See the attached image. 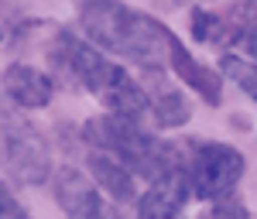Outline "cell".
Returning a JSON list of instances; mask_svg holds the SVG:
<instances>
[{
  "instance_id": "obj_1",
  "label": "cell",
  "mask_w": 257,
  "mask_h": 219,
  "mask_svg": "<svg viewBox=\"0 0 257 219\" xmlns=\"http://www.w3.org/2000/svg\"><path fill=\"white\" fill-rule=\"evenodd\" d=\"M79 28L99 52L131 62L141 72L165 69L168 62V28L120 0H86Z\"/></svg>"
},
{
  "instance_id": "obj_2",
  "label": "cell",
  "mask_w": 257,
  "mask_h": 219,
  "mask_svg": "<svg viewBox=\"0 0 257 219\" xmlns=\"http://www.w3.org/2000/svg\"><path fill=\"white\" fill-rule=\"evenodd\" d=\"M59 59L106 106V113H120V117L141 120V123L151 113L144 86L138 79H131L127 69L120 62H113L106 52H99L96 45L82 41L72 31H59Z\"/></svg>"
},
{
  "instance_id": "obj_3",
  "label": "cell",
  "mask_w": 257,
  "mask_h": 219,
  "mask_svg": "<svg viewBox=\"0 0 257 219\" xmlns=\"http://www.w3.org/2000/svg\"><path fill=\"white\" fill-rule=\"evenodd\" d=\"M82 134H86V144L93 151H103V154L117 158L134 178L141 175V178L151 181L168 164H175L182 158L172 144L158 140L141 120L120 117V113H103V117L86 120Z\"/></svg>"
},
{
  "instance_id": "obj_4",
  "label": "cell",
  "mask_w": 257,
  "mask_h": 219,
  "mask_svg": "<svg viewBox=\"0 0 257 219\" xmlns=\"http://www.w3.org/2000/svg\"><path fill=\"white\" fill-rule=\"evenodd\" d=\"M0 164L21 185H45L52 178V154L45 134L4 93H0Z\"/></svg>"
},
{
  "instance_id": "obj_5",
  "label": "cell",
  "mask_w": 257,
  "mask_h": 219,
  "mask_svg": "<svg viewBox=\"0 0 257 219\" xmlns=\"http://www.w3.org/2000/svg\"><path fill=\"white\" fill-rule=\"evenodd\" d=\"M182 161H185V178H189L192 195L206 202H219L233 195L243 178V168H247V161L237 147L219 144V140H196L189 147V158Z\"/></svg>"
},
{
  "instance_id": "obj_6",
  "label": "cell",
  "mask_w": 257,
  "mask_h": 219,
  "mask_svg": "<svg viewBox=\"0 0 257 219\" xmlns=\"http://www.w3.org/2000/svg\"><path fill=\"white\" fill-rule=\"evenodd\" d=\"M55 199L65 219H123L117 205L99 192L96 181L86 178L72 164L55 171Z\"/></svg>"
},
{
  "instance_id": "obj_7",
  "label": "cell",
  "mask_w": 257,
  "mask_h": 219,
  "mask_svg": "<svg viewBox=\"0 0 257 219\" xmlns=\"http://www.w3.org/2000/svg\"><path fill=\"white\" fill-rule=\"evenodd\" d=\"M189 178H185V161L178 158L168 164L161 175L148 181L144 195L138 199V219H182L185 205H189Z\"/></svg>"
},
{
  "instance_id": "obj_8",
  "label": "cell",
  "mask_w": 257,
  "mask_h": 219,
  "mask_svg": "<svg viewBox=\"0 0 257 219\" xmlns=\"http://www.w3.org/2000/svg\"><path fill=\"white\" fill-rule=\"evenodd\" d=\"M0 86H4V96L21 110H41L52 103V93H55L52 79L35 65H7L0 76Z\"/></svg>"
},
{
  "instance_id": "obj_9",
  "label": "cell",
  "mask_w": 257,
  "mask_h": 219,
  "mask_svg": "<svg viewBox=\"0 0 257 219\" xmlns=\"http://www.w3.org/2000/svg\"><path fill=\"white\" fill-rule=\"evenodd\" d=\"M168 62H172L178 79L185 82V86H192L209 106H219V103H223V82H219V76L209 65H202V62L192 59L189 48H182V41H178L172 31H168Z\"/></svg>"
},
{
  "instance_id": "obj_10",
  "label": "cell",
  "mask_w": 257,
  "mask_h": 219,
  "mask_svg": "<svg viewBox=\"0 0 257 219\" xmlns=\"http://www.w3.org/2000/svg\"><path fill=\"white\" fill-rule=\"evenodd\" d=\"M144 79L151 82V89H144V93H148L151 117H155V123H158L161 130H175V127H182L185 120L192 117V110H189V103L182 96V89H175L172 82L165 79V69L144 72Z\"/></svg>"
},
{
  "instance_id": "obj_11",
  "label": "cell",
  "mask_w": 257,
  "mask_h": 219,
  "mask_svg": "<svg viewBox=\"0 0 257 219\" xmlns=\"http://www.w3.org/2000/svg\"><path fill=\"white\" fill-rule=\"evenodd\" d=\"M86 164H89V175H93V181L99 185V192H106L113 202H131L134 199V192H138V188H134V175H131L117 158H110V154L89 147Z\"/></svg>"
},
{
  "instance_id": "obj_12",
  "label": "cell",
  "mask_w": 257,
  "mask_h": 219,
  "mask_svg": "<svg viewBox=\"0 0 257 219\" xmlns=\"http://www.w3.org/2000/svg\"><path fill=\"white\" fill-rule=\"evenodd\" d=\"M219 69H223L226 79H233L257 103V62H247V59H240V55H223L219 59Z\"/></svg>"
},
{
  "instance_id": "obj_13",
  "label": "cell",
  "mask_w": 257,
  "mask_h": 219,
  "mask_svg": "<svg viewBox=\"0 0 257 219\" xmlns=\"http://www.w3.org/2000/svg\"><path fill=\"white\" fill-rule=\"evenodd\" d=\"M223 35L226 31H223V18L219 14H209L206 7L192 11V38L196 41H219Z\"/></svg>"
},
{
  "instance_id": "obj_14",
  "label": "cell",
  "mask_w": 257,
  "mask_h": 219,
  "mask_svg": "<svg viewBox=\"0 0 257 219\" xmlns=\"http://www.w3.org/2000/svg\"><path fill=\"white\" fill-rule=\"evenodd\" d=\"M0 219H31V212L18 202V195L11 192V185L0 178Z\"/></svg>"
},
{
  "instance_id": "obj_15",
  "label": "cell",
  "mask_w": 257,
  "mask_h": 219,
  "mask_svg": "<svg viewBox=\"0 0 257 219\" xmlns=\"http://www.w3.org/2000/svg\"><path fill=\"white\" fill-rule=\"evenodd\" d=\"M202 219H247V209H243V202H240V199L226 195V199L213 202V209H209Z\"/></svg>"
},
{
  "instance_id": "obj_16",
  "label": "cell",
  "mask_w": 257,
  "mask_h": 219,
  "mask_svg": "<svg viewBox=\"0 0 257 219\" xmlns=\"http://www.w3.org/2000/svg\"><path fill=\"white\" fill-rule=\"evenodd\" d=\"M240 45H243V52H247V55H254V62H257V21L243 31V35H240Z\"/></svg>"
},
{
  "instance_id": "obj_17",
  "label": "cell",
  "mask_w": 257,
  "mask_h": 219,
  "mask_svg": "<svg viewBox=\"0 0 257 219\" xmlns=\"http://www.w3.org/2000/svg\"><path fill=\"white\" fill-rule=\"evenodd\" d=\"M172 4H175V0H172Z\"/></svg>"
}]
</instances>
